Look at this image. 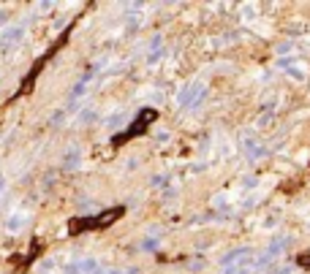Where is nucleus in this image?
Returning <instances> with one entry per match:
<instances>
[{
    "label": "nucleus",
    "instance_id": "obj_1",
    "mask_svg": "<svg viewBox=\"0 0 310 274\" xmlns=\"http://www.w3.org/2000/svg\"><path fill=\"white\" fill-rule=\"evenodd\" d=\"M155 120H158V112H155V109H145V112H142L139 117L131 122V128H128V131H125V133H117V136L112 138V144L117 147V144H125V141H131V138H136L139 133H145L147 128H150L153 122H155Z\"/></svg>",
    "mask_w": 310,
    "mask_h": 274
},
{
    "label": "nucleus",
    "instance_id": "obj_2",
    "mask_svg": "<svg viewBox=\"0 0 310 274\" xmlns=\"http://www.w3.org/2000/svg\"><path fill=\"white\" fill-rule=\"evenodd\" d=\"M123 214H125V206H112V209H106V212H101L98 217H95V228H109V225L117 223Z\"/></svg>",
    "mask_w": 310,
    "mask_h": 274
},
{
    "label": "nucleus",
    "instance_id": "obj_3",
    "mask_svg": "<svg viewBox=\"0 0 310 274\" xmlns=\"http://www.w3.org/2000/svg\"><path fill=\"white\" fill-rule=\"evenodd\" d=\"M90 228H95V217H74L71 223H68V234L71 236H79Z\"/></svg>",
    "mask_w": 310,
    "mask_h": 274
},
{
    "label": "nucleus",
    "instance_id": "obj_4",
    "mask_svg": "<svg viewBox=\"0 0 310 274\" xmlns=\"http://www.w3.org/2000/svg\"><path fill=\"white\" fill-rule=\"evenodd\" d=\"M0 190H3V179H0Z\"/></svg>",
    "mask_w": 310,
    "mask_h": 274
}]
</instances>
